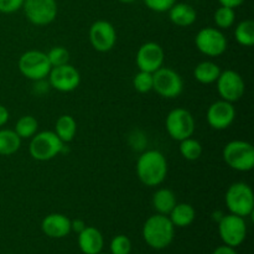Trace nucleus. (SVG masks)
I'll list each match as a JSON object with an SVG mask.
<instances>
[{
    "mask_svg": "<svg viewBox=\"0 0 254 254\" xmlns=\"http://www.w3.org/2000/svg\"><path fill=\"white\" fill-rule=\"evenodd\" d=\"M121 2H123V4H130V2L135 1V0H119Z\"/></svg>",
    "mask_w": 254,
    "mask_h": 254,
    "instance_id": "38",
    "label": "nucleus"
},
{
    "mask_svg": "<svg viewBox=\"0 0 254 254\" xmlns=\"http://www.w3.org/2000/svg\"><path fill=\"white\" fill-rule=\"evenodd\" d=\"M168 217L170 218L174 227H189L195 221V208L190 203H176L175 207L171 210Z\"/></svg>",
    "mask_w": 254,
    "mask_h": 254,
    "instance_id": "20",
    "label": "nucleus"
},
{
    "mask_svg": "<svg viewBox=\"0 0 254 254\" xmlns=\"http://www.w3.org/2000/svg\"><path fill=\"white\" fill-rule=\"evenodd\" d=\"M146 6L155 12H165L170 10L174 4H176V0H144Z\"/></svg>",
    "mask_w": 254,
    "mask_h": 254,
    "instance_id": "32",
    "label": "nucleus"
},
{
    "mask_svg": "<svg viewBox=\"0 0 254 254\" xmlns=\"http://www.w3.org/2000/svg\"><path fill=\"white\" fill-rule=\"evenodd\" d=\"M47 59H49L50 64H51L52 67L62 66V64H68L69 52L62 46L52 47V49L49 51V54H47Z\"/></svg>",
    "mask_w": 254,
    "mask_h": 254,
    "instance_id": "31",
    "label": "nucleus"
},
{
    "mask_svg": "<svg viewBox=\"0 0 254 254\" xmlns=\"http://www.w3.org/2000/svg\"><path fill=\"white\" fill-rule=\"evenodd\" d=\"M97 254H108V253H103V252H99V253H97Z\"/></svg>",
    "mask_w": 254,
    "mask_h": 254,
    "instance_id": "39",
    "label": "nucleus"
},
{
    "mask_svg": "<svg viewBox=\"0 0 254 254\" xmlns=\"http://www.w3.org/2000/svg\"><path fill=\"white\" fill-rule=\"evenodd\" d=\"M133 86L139 93H148L153 91V73L139 71L133 79Z\"/></svg>",
    "mask_w": 254,
    "mask_h": 254,
    "instance_id": "29",
    "label": "nucleus"
},
{
    "mask_svg": "<svg viewBox=\"0 0 254 254\" xmlns=\"http://www.w3.org/2000/svg\"><path fill=\"white\" fill-rule=\"evenodd\" d=\"M41 230L50 238L67 237L71 231V220L62 213H50L42 220Z\"/></svg>",
    "mask_w": 254,
    "mask_h": 254,
    "instance_id": "17",
    "label": "nucleus"
},
{
    "mask_svg": "<svg viewBox=\"0 0 254 254\" xmlns=\"http://www.w3.org/2000/svg\"><path fill=\"white\" fill-rule=\"evenodd\" d=\"M109 250H111V254H130L131 242L127 236L118 235L111 241Z\"/></svg>",
    "mask_w": 254,
    "mask_h": 254,
    "instance_id": "30",
    "label": "nucleus"
},
{
    "mask_svg": "<svg viewBox=\"0 0 254 254\" xmlns=\"http://www.w3.org/2000/svg\"><path fill=\"white\" fill-rule=\"evenodd\" d=\"M84 228H86V223L82 220L71 221V231H73V232L79 233L81 231H83Z\"/></svg>",
    "mask_w": 254,
    "mask_h": 254,
    "instance_id": "36",
    "label": "nucleus"
},
{
    "mask_svg": "<svg viewBox=\"0 0 254 254\" xmlns=\"http://www.w3.org/2000/svg\"><path fill=\"white\" fill-rule=\"evenodd\" d=\"M221 4V6H227L232 7V9H236V7L241 6L246 0H218Z\"/></svg>",
    "mask_w": 254,
    "mask_h": 254,
    "instance_id": "34",
    "label": "nucleus"
},
{
    "mask_svg": "<svg viewBox=\"0 0 254 254\" xmlns=\"http://www.w3.org/2000/svg\"><path fill=\"white\" fill-rule=\"evenodd\" d=\"M178 203L175 193L169 189H159L153 195V207L156 213L168 216Z\"/></svg>",
    "mask_w": 254,
    "mask_h": 254,
    "instance_id": "21",
    "label": "nucleus"
},
{
    "mask_svg": "<svg viewBox=\"0 0 254 254\" xmlns=\"http://www.w3.org/2000/svg\"><path fill=\"white\" fill-rule=\"evenodd\" d=\"M169 17L174 25L180 27L191 26L196 21L197 12L191 5L185 2L174 4L169 10Z\"/></svg>",
    "mask_w": 254,
    "mask_h": 254,
    "instance_id": "19",
    "label": "nucleus"
},
{
    "mask_svg": "<svg viewBox=\"0 0 254 254\" xmlns=\"http://www.w3.org/2000/svg\"><path fill=\"white\" fill-rule=\"evenodd\" d=\"M179 149H180L181 156L189 161L197 160L202 155V145H201L200 141L193 139L192 136L181 140Z\"/></svg>",
    "mask_w": 254,
    "mask_h": 254,
    "instance_id": "27",
    "label": "nucleus"
},
{
    "mask_svg": "<svg viewBox=\"0 0 254 254\" xmlns=\"http://www.w3.org/2000/svg\"><path fill=\"white\" fill-rule=\"evenodd\" d=\"M103 246V235L96 227L86 226V228L78 233V247L83 254H97L102 252Z\"/></svg>",
    "mask_w": 254,
    "mask_h": 254,
    "instance_id": "18",
    "label": "nucleus"
},
{
    "mask_svg": "<svg viewBox=\"0 0 254 254\" xmlns=\"http://www.w3.org/2000/svg\"><path fill=\"white\" fill-rule=\"evenodd\" d=\"M235 39L241 46L251 47L254 45V21L253 20H243L236 26Z\"/></svg>",
    "mask_w": 254,
    "mask_h": 254,
    "instance_id": "25",
    "label": "nucleus"
},
{
    "mask_svg": "<svg viewBox=\"0 0 254 254\" xmlns=\"http://www.w3.org/2000/svg\"><path fill=\"white\" fill-rule=\"evenodd\" d=\"M165 52L163 47L156 42H145L139 47L136 52L135 62L139 71H145L154 73L164 66Z\"/></svg>",
    "mask_w": 254,
    "mask_h": 254,
    "instance_id": "14",
    "label": "nucleus"
},
{
    "mask_svg": "<svg viewBox=\"0 0 254 254\" xmlns=\"http://www.w3.org/2000/svg\"><path fill=\"white\" fill-rule=\"evenodd\" d=\"M175 236V227L165 215L150 216L143 226V238L149 247L164 250L171 245Z\"/></svg>",
    "mask_w": 254,
    "mask_h": 254,
    "instance_id": "2",
    "label": "nucleus"
},
{
    "mask_svg": "<svg viewBox=\"0 0 254 254\" xmlns=\"http://www.w3.org/2000/svg\"><path fill=\"white\" fill-rule=\"evenodd\" d=\"M55 133L64 143H69L73 140L77 133V123L73 117L68 114L60 117L55 124Z\"/></svg>",
    "mask_w": 254,
    "mask_h": 254,
    "instance_id": "23",
    "label": "nucleus"
},
{
    "mask_svg": "<svg viewBox=\"0 0 254 254\" xmlns=\"http://www.w3.org/2000/svg\"><path fill=\"white\" fill-rule=\"evenodd\" d=\"M24 5V0H0V12L12 14Z\"/></svg>",
    "mask_w": 254,
    "mask_h": 254,
    "instance_id": "33",
    "label": "nucleus"
},
{
    "mask_svg": "<svg viewBox=\"0 0 254 254\" xmlns=\"http://www.w3.org/2000/svg\"><path fill=\"white\" fill-rule=\"evenodd\" d=\"M225 202L232 215L246 218L254 210L253 190L246 183H235L228 188Z\"/></svg>",
    "mask_w": 254,
    "mask_h": 254,
    "instance_id": "4",
    "label": "nucleus"
},
{
    "mask_svg": "<svg viewBox=\"0 0 254 254\" xmlns=\"http://www.w3.org/2000/svg\"><path fill=\"white\" fill-rule=\"evenodd\" d=\"M39 129V122L32 116H24L19 118L15 126V133L21 139H31Z\"/></svg>",
    "mask_w": 254,
    "mask_h": 254,
    "instance_id": "26",
    "label": "nucleus"
},
{
    "mask_svg": "<svg viewBox=\"0 0 254 254\" xmlns=\"http://www.w3.org/2000/svg\"><path fill=\"white\" fill-rule=\"evenodd\" d=\"M206 118L211 128L215 130H223L235 122L236 109L232 103L221 99L208 107Z\"/></svg>",
    "mask_w": 254,
    "mask_h": 254,
    "instance_id": "16",
    "label": "nucleus"
},
{
    "mask_svg": "<svg viewBox=\"0 0 254 254\" xmlns=\"http://www.w3.org/2000/svg\"><path fill=\"white\" fill-rule=\"evenodd\" d=\"M17 66L22 76L35 82L46 78L52 68L47 59V54L39 50H30L24 52L20 56Z\"/></svg>",
    "mask_w": 254,
    "mask_h": 254,
    "instance_id": "6",
    "label": "nucleus"
},
{
    "mask_svg": "<svg viewBox=\"0 0 254 254\" xmlns=\"http://www.w3.org/2000/svg\"><path fill=\"white\" fill-rule=\"evenodd\" d=\"M7 121H9V111L6 109V107L0 104V127L5 126Z\"/></svg>",
    "mask_w": 254,
    "mask_h": 254,
    "instance_id": "37",
    "label": "nucleus"
},
{
    "mask_svg": "<svg viewBox=\"0 0 254 254\" xmlns=\"http://www.w3.org/2000/svg\"><path fill=\"white\" fill-rule=\"evenodd\" d=\"M22 6L27 20L37 26L51 24L57 16L56 0H24Z\"/></svg>",
    "mask_w": 254,
    "mask_h": 254,
    "instance_id": "11",
    "label": "nucleus"
},
{
    "mask_svg": "<svg viewBox=\"0 0 254 254\" xmlns=\"http://www.w3.org/2000/svg\"><path fill=\"white\" fill-rule=\"evenodd\" d=\"M195 45L201 54L210 57H217L227 50V39L220 29L203 27L195 37Z\"/></svg>",
    "mask_w": 254,
    "mask_h": 254,
    "instance_id": "10",
    "label": "nucleus"
},
{
    "mask_svg": "<svg viewBox=\"0 0 254 254\" xmlns=\"http://www.w3.org/2000/svg\"><path fill=\"white\" fill-rule=\"evenodd\" d=\"M89 41L98 52H108L116 46L117 32L113 25L106 20L93 22L89 29Z\"/></svg>",
    "mask_w": 254,
    "mask_h": 254,
    "instance_id": "15",
    "label": "nucleus"
},
{
    "mask_svg": "<svg viewBox=\"0 0 254 254\" xmlns=\"http://www.w3.org/2000/svg\"><path fill=\"white\" fill-rule=\"evenodd\" d=\"M215 22L220 29H230L235 24V9L227 6H220L215 12Z\"/></svg>",
    "mask_w": 254,
    "mask_h": 254,
    "instance_id": "28",
    "label": "nucleus"
},
{
    "mask_svg": "<svg viewBox=\"0 0 254 254\" xmlns=\"http://www.w3.org/2000/svg\"><path fill=\"white\" fill-rule=\"evenodd\" d=\"M218 235L226 246L236 248L245 242L247 237V225L243 217L230 215H223L218 221Z\"/></svg>",
    "mask_w": 254,
    "mask_h": 254,
    "instance_id": "8",
    "label": "nucleus"
},
{
    "mask_svg": "<svg viewBox=\"0 0 254 254\" xmlns=\"http://www.w3.org/2000/svg\"><path fill=\"white\" fill-rule=\"evenodd\" d=\"M165 128L171 139L181 141L193 135L195 119L188 109L175 108L169 112L165 119Z\"/></svg>",
    "mask_w": 254,
    "mask_h": 254,
    "instance_id": "7",
    "label": "nucleus"
},
{
    "mask_svg": "<svg viewBox=\"0 0 254 254\" xmlns=\"http://www.w3.org/2000/svg\"><path fill=\"white\" fill-rule=\"evenodd\" d=\"M47 77L52 88L64 93L74 91L81 83V74L78 69L69 64L52 67Z\"/></svg>",
    "mask_w": 254,
    "mask_h": 254,
    "instance_id": "13",
    "label": "nucleus"
},
{
    "mask_svg": "<svg viewBox=\"0 0 254 254\" xmlns=\"http://www.w3.org/2000/svg\"><path fill=\"white\" fill-rule=\"evenodd\" d=\"M216 83H217V91L221 99L230 102V103L240 101L245 94V81H243L242 76L233 69L221 71Z\"/></svg>",
    "mask_w": 254,
    "mask_h": 254,
    "instance_id": "12",
    "label": "nucleus"
},
{
    "mask_svg": "<svg viewBox=\"0 0 254 254\" xmlns=\"http://www.w3.org/2000/svg\"><path fill=\"white\" fill-rule=\"evenodd\" d=\"M223 160L231 169L247 173L254 168V148L245 140H232L223 148Z\"/></svg>",
    "mask_w": 254,
    "mask_h": 254,
    "instance_id": "3",
    "label": "nucleus"
},
{
    "mask_svg": "<svg viewBox=\"0 0 254 254\" xmlns=\"http://www.w3.org/2000/svg\"><path fill=\"white\" fill-rule=\"evenodd\" d=\"M21 146V138L11 129H0V155L9 156Z\"/></svg>",
    "mask_w": 254,
    "mask_h": 254,
    "instance_id": "24",
    "label": "nucleus"
},
{
    "mask_svg": "<svg viewBox=\"0 0 254 254\" xmlns=\"http://www.w3.org/2000/svg\"><path fill=\"white\" fill-rule=\"evenodd\" d=\"M183 89V78L174 69L163 66L153 73V91L159 96L173 99L180 96Z\"/></svg>",
    "mask_w": 254,
    "mask_h": 254,
    "instance_id": "9",
    "label": "nucleus"
},
{
    "mask_svg": "<svg viewBox=\"0 0 254 254\" xmlns=\"http://www.w3.org/2000/svg\"><path fill=\"white\" fill-rule=\"evenodd\" d=\"M136 175L148 188H155L164 183L168 175V161L159 150H146L136 161Z\"/></svg>",
    "mask_w": 254,
    "mask_h": 254,
    "instance_id": "1",
    "label": "nucleus"
},
{
    "mask_svg": "<svg viewBox=\"0 0 254 254\" xmlns=\"http://www.w3.org/2000/svg\"><path fill=\"white\" fill-rule=\"evenodd\" d=\"M221 69L218 64L212 61H202L193 69V77L197 82L202 84H211L217 81Z\"/></svg>",
    "mask_w": 254,
    "mask_h": 254,
    "instance_id": "22",
    "label": "nucleus"
},
{
    "mask_svg": "<svg viewBox=\"0 0 254 254\" xmlns=\"http://www.w3.org/2000/svg\"><path fill=\"white\" fill-rule=\"evenodd\" d=\"M64 143L55 131L45 130L36 133L29 145L30 155L37 161H49L56 158L64 150Z\"/></svg>",
    "mask_w": 254,
    "mask_h": 254,
    "instance_id": "5",
    "label": "nucleus"
},
{
    "mask_svg": "<svg viewBox=\"0 0 254 254\" xmlns=\"http://www.w3.org/2000/svg\"><path fill=\"white\" fill-rule=\"evenodd\" d=\"M212 254H238L237 252L235 251V248L230 247V246H220V247L216 248L215 251H213Z\"/></svg>",
    "mask_w": 254,
    "mask_h": 254,
    "instance_id": "35",
    "label": "nucleus"
}]
</instances>
